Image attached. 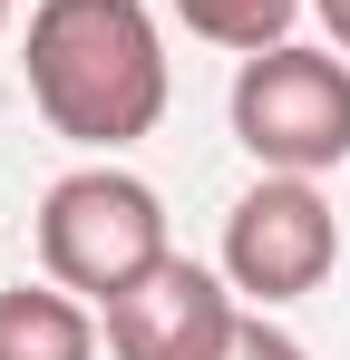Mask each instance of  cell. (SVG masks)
Masks as SVG:
<instances>
[{
    "instance_id": "cell-1",
    "label": "cell",
    "mask_w": 350,
    "mask_h": 360,
    "mask_svg": "<svg viewBox=\"0 0 350 360\" xmlns=\"http://www.w3.org/2000/svg\"><path fill=\"white\" fill-rule=\"evenodd\" d=\"M20 68H30L39 117L68 146H98V156L156 136L166 88H175L146 0H39L30 39H20Z\"/></svg>"
},
{
    "instance_id": "cell-2",
    "label": "cell",
    "mask_w": 350,
    "mask_h": 360,
    "mask_svg": "<svg viewBox=\"0 0 350 360\" xmlns=\"http://www.w3.org/2000/svg\"><path fill=\"white\" fill-rule=\"evenodd\" d=\"M39 263H49V283H68V292H88L108 311L136 273L166 263V205H156V185L127 176V166L58 176L39 195Z\"/></svg>"
},
{
    "instance_id": "cell-3",
    "label": "cell",
    "mask_w": 350,
    "mask_h": 360,
    "mask_svg": "<svg viewBox=\"0 0 350 360\" xmlns=\"http://www.w3.org/2000/svg\"><path fill=\"white\" fill-rule=\"evenodd\" d=\"M233 136L263 176H321L350 156V68L331 49H253L233 68Z\"/></svg>"
},
{
    "instance_id": "cell-4",
    "label": "cell",
    "mask_w": 350,
    "mask_h": 360,
    "mask_svg": "<svg viewBox=\"0 0 350 360\" xmlns=\"http://www.w3.org/2000/svg\"><path fill=\"white\" fill-rule=\"evenodd\" d=\"M331 263H341V214L321 205L311 176H263V185L224 214V283H233L243 302H263V311L321 292Z\"/></svg>"
},
{
    "instance_id": "cell-5",
    "label": "cell",
    "mask_w": 350,
    "mask_h": 360,
    "mask_svg": "<svg viewBox=\"0 0 350 360\" xmlns=\"http://www.w3.org/2000/svg\"><path fill=\"white\" fill-rule=\"evenodd\" d=\"M243 331L233 283H214L205 263L166 253L156 273H136L108 302V351L117 360H224V341Z\"/></svg>"
},
{
    "instance_id": "cell-6",
    "label": "cell",
    "mask_w": 350,
    "mask_h": 360,
    "mask_svg": "<svg viewBox=\"0 0 350 360\" xmlns=\"http://www.w3.org/2000/svg\"><path fill=\"white\" fill-rule=\"evenodd\" d=\"M88 351H98V321L68 283L0 292V360H88Z\"/></svg>"
},
{
    "instance_id": "cell-7",
    "label": "cell",
    "mask_w": 350,
    "mask_h": 360,
    "mask_svg": "<svg viewBox=\"0 0 350 360\" xmlns=\"http://www.w3.org/2000/svg\"><path fill=\"white\" fill-rule=\"evenodd\" d=\"M175 20H185L195 39L233 49V59H253V49H283V39H292L302 0H175Z\"/></svg>"
},
{
    "instance_id": "cell-8",
    "label": "cell",
    "mask_w": 350,
    "mask_h": 360,
    "mask_svg": "<svg viewBox=\"0 0 350 360\" xmlns=\"http://www.w3.org/2000/svg\"><path fill=\"white\" fill-rule=\"evenodd\" d=\"M224 360H311V351H302L292 331H273L263 311H243V331H233V341H224Z\"/></svg>"
},
{
    "instance_id": "cell-9",
    "label": "cell",
    "mask_w": 350,
    "mask_h": 360,
    "mask_svg": "<svg viewBox=\"0 0 350 360\" xmlns=\"http://www.w3.org/2000/svg\"><path fill=\"white\" fill-rule=\"evenodd\" d=\"M311 10H321V30H331V39L350 49V0H311Z\"/></svg>"
},
{
    "instance_id": "cell-10",
    "label": "cell",
    "mask_w": 350,
    "mask_h": 360,
    "mask_svg": "<svg viewBox=\"0 0 350 360\" xmlns=\"http://www.w3.org/2000/svg\"><path fill=\"white\" fill-rule=\"evenodd\" d=\"M0 20H10V0H0Z\"/></svg>"
}]
</instances>
